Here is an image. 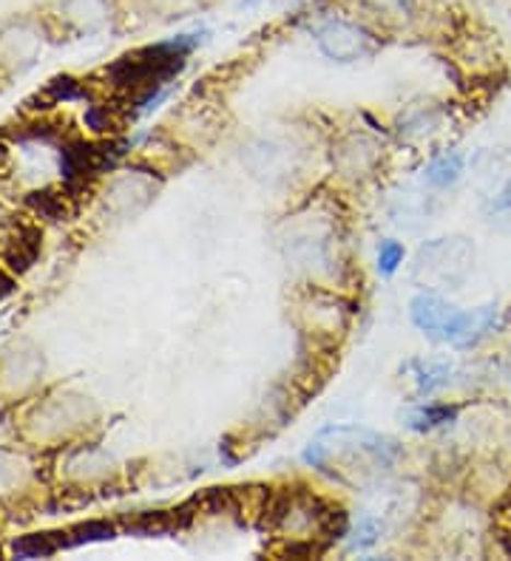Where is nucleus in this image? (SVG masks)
<instances>
[{"label": "nucleus", "instance_id": "1", "mask_svg": "<svg viewBox=\"0 0 511 561\" xmlns=\"http://www.w3.org/2000/svg\"><path fill=\"white\" fill-rule=\"evenodd\" d=\"M307 463L318 471L358 486L395 463L398 445L364 429H327L307 448Z\"/></svg>", "mask_w": 511, "mask_h": 561}, {"label": "nucleus", "instance_id": "2", "mask_svg": "<svg viewBox=\"0 0 511 561\" xmlns=\"http://www.w3.org/2000/svg\"><path fill=\"white\" fill-rule=\"evenodd\" d=\"M194 43L197 40H185V37H176L171 43H156V46L119 57L108 74H112L114 85L119 91L133 94V97H148L151 91L165 85L171 77L185 69V57L190 55Z\"/></svg>", "mask_w": 511, "mask_h": 561}, {"label": "nucleus", "instance_id": "3", "mask_svg": "<svg viewBox=\"0 0 511 561\" xmlns=\"http://www.w3.org/2000/svg\"><path fill=\"white\" fill-rule=\"evenodd\" d=\"M472 258H475V249L466 238H438L434 244L420 249L418 272L443 287H457L469 276Z\"/></svg>", "mask_w": 511, "mask_h": 561}, {"label": "nucleus", "instance_id": "4", "mask_svg": "<svg viewBox=\"0 0 511 561\" xmlns=\"http://www.w3.org/2000/svg\"><path fill=\"white\" fill-rule=\"evenodd\" d=\"M318 46L336 60H356L372 49L370 37L361 28L347 26V23H327L318 32Z\"/></svg>", "mask_w": 511, "mask_h": 561}, {"label": "nucleus", "instance_id": "5", "mask_svg": "<svg viewBox=\"0 0 511 561\" xmlns=\"http://www.w3.org/2000/svg\"><path fill=\"white\" fill-rule=\"evenodd\" d=\"M463 174V156L461 153H441L434 156L427 167V182L434 187L455 185Z\"/></svg>", "mask_w": 511, "mask_h": 561}, {"label": "nucleus", "instance_id": "6", "mask_svg": "<svg viewBox=\"0 0 511 561\" xmlns=\"http://www.w3.org/2000/svg\"><path fill=\"white\" fill-rule=\"evenodd\" d=\"M457 411L449 409V406H427V409H420L418 414L413 417V429H434V425H443L449 420H455Z\"/></svg>", "mask_w": 511, "mask_h": 561}, {"label": "nucleus", "instance_id": "7", "mask_svg": "<svg viewBox=\"0 0 511 561\" xmlns=\"http://www.w3.org/2000/svg\"><path fill=\"white\" fill-rule=\"evenodd\" d=\"M400 264H404V247L398 242H384L379 249V270L384 276H393L398 270Z\"/></svg>", "mask_w": 511, "mask_h": 561}, {"label": "nucleus", "instance_id": "8", "mask_svg": "<svg viewBox=\"0 0 511 561\" xmlns=\"http://www.w3.org/2000/svg\"><path fill=\"white\" fill-rule=\"evenodd\" d=\"M375 536H379V525L364 522V525H361V539H356V545L358 548H370L372 541H375Z\"/></svg>", "mask_w": 511, "mask_h": 561}, {"label": "nucleus", "instance_id": "9", "mask_svg": "<svg viewBox=\"0 0 511 561\" xmlns=\"http://www.w3.org/2000/svg\"><path fill=\"white\" fill-rule=\"evenodd\" d=\"M491 208H495V210H511V182L503 187V190H500L498 199H495V204H491Z\"/></svg>", "mask_w": 511, "mask_h": 561}, {"label": "nucleus", "instance_id": "10", "mask_svg": "<svg viewBox=\"0 0 511 561\" xmlns=\"http://www.w3.org/2000/svg\"><path fill=\"white\" fill-rule=\"evenodd\" d=\"M506 374H509V381H511V354H509V363H506Z\"/></svg>", "mask_w": 511, "mask_h": 561}]
</instances>
